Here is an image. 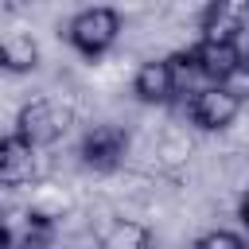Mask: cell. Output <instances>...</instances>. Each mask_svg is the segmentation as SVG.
Masks as SVG:
<instances>
[{
	"label": "cell",
	"mask_w": 249,
	"mask_h": 249,
	"mask_svg": "<svg viewBox=\"0 0 249 249\" xmlns=\"http://www.w3.org/2000/svg\"><path fill=\"white\" fill-rule=\"evenodd\" d=\"M105 249H148V230H144V226L124 222V226H117V230L109 233Z\"/></svg>",
	"instance_id": "11"
},
{
	"label": "cell",
	"mask_w": 249,
	"mask_h": 249,
	"mask_svg": "<svg viewBox=\"0 0 249 249\" xmlns=\"http://www.w3.org/2000/svg\"><path fill=\"white\" fill-rule=\"evenodd\" d=\"M0 66L12 74H27L39 66V43L27 31H8L0 39Z\"/></svg>",
	"instance_id": "9"
},
{
	"label": "cell",
	"mask_w": 249,
	"mask_h": 249,
	"mask_svg": "<svg viewBox=\"0 0 249 249\" xmlns=\"http://www.w3.org/2000/svg\"><path fill=\"white\" fill-rule=\"evenodd\" d=\"M132 93H136L144 105H167V101L175 97V89H171V74H167V62H163V58L144 62V66L136 70V78H132Z\"/></svg>",
	"instance_id": "8"
},
{
	"label": "cell",
	"mask_w": 249,
	"mask_h": 249,
	"mask_svg": "<svg viewBox=\"0 0 249 249\" xmlns=\"http://www.w3.org/2000/svg\"><path fill=\"white\" fill-rule=\"evenodd\" d=\"M187 113H191V121L202 132H222L241 113V89H233V86H206V89L191 93Z\"/></svg>",
	"instance_id": "2"
},
{
	"label": "cell",
	"mask_w": 249,
	"mask_h": 249,
	"mask_svg": "<svg viewBox=\"0 0 249 249\" xmlns=\"http://www.w3.org/2000/svg\"><path fill=\"white\" fill-rule=\"evenodd\" d=\"M0 249H16V245H12V230H8L4 222H0Z\"/></svg>",
	"instance_id": "13"
},
{
	"label": "cell",
	"mask_w": 249,
	"mask_h": 249,
	"mask_svg": "<svg viewBox=\"0 0 249 249\" xmlns=\"http://www.w3.org/2000/svg\"><path fill=\"white\" fill-rule=\"evenodd\" d=\"M117 35H121V12H117V8H105V4L82 8V12L66 23L70 47H74L78 54H86V58L105 54V51L117 43Z\"/></svg>",
	"instance_id": "1"
},
{
	"label": "cell",
	"mask_w": 249,
	"mask_h": 249,
	"mask_svg": "<svg viewBox=\"0 0 249 249\" xmlns=\"http://www.w3.org/2000/svg\"><path fill=\"white\" fill-rule=\"evenodd\" d=\"M198 31H202V43H233V47H237V35L245 31V8L218 0V4H210V8L202 12Z\"/></svg>",
	"instance_id": "7"
},
{
	"label": "cell",
	"mask_w": 249,
	"mask_h": 249,
	"mask_svg": "<svg viewBox=\"0 0 249 249\" xmlns=\"http://www.w3.org/2000/svg\"><path fill=\"white\" fill-rule=\"evenodd\" d=\"M39 171L35 148H27L16 132L0 136V187H27Z\"/></svg>",
	"instance_id": "6"
},
{
	"label": "cell",
	"mask_w": 249,
	"mask_h": 249,
	"mask_svg": "<svg viewBox=\"0 0 249 249\" xmlns=\"http://www.w3.org/2000/svg\"><path fill=\"white\" fill-rule=\"evenodd\" d=\"M191 58L206 86H230V78H237L245 70V54L233 43H198L191 51Z\"/></svg>",
	"instance_id": "4"
},
{
	"label": "cell",
	"mask_w": 249,
	"mask_h": 249,
	"mask_svg": "<svg viewBox=\"0 0 249 249\" xmlns=\"http://www.w3.org/2000/svg\"><path fill=\"white\" fill-rule=\"evenodd\" d=\"M62 128H66V124H62V117H58L54 101H47V97H35V101H27V105L19 109V117H16V136H19L27 148L54 144Z\"/></svg>",
	"instance_id": "3"
},
{
	"label": "cell",
	"mask_w": 249,
	"mask_h": 249,
	"mask_svg": "<svg viewBox=\"0 0 249 249\" xmlns=\"http://www.w3.org/2000/svg\"><path fill=\"white\" fill-rule=\"evenodd\" d=\"M167 62V74H171V89L175 93H195V82H202V74H198V66H195V58H191V51H175L171 58H163ZM206 86V82H202Z\"/></svg>",
	"instance_id": "10"
},
{
	"label": "cell",
	"mask_w": 249,
	"mask_h": 249,
	"mask_svg": "<svg viewBox=\"0 0 249 249\" xmlns=\"http://www.w3.org/2000/svg\"><path fill=\"white\" fill-rule=\"evenodd\" d=\"M128 152V132L121 124H93L82 136V163L93 171H109L124 160Z\"/></svg>",
	"instance_id": "5"
},
{
	"label": "cell",
	"mask_w": 249,
	"mask_h": 249,
	"mask_svg": "<svg viewBox=\"0 0 249 249\" xmlns=\"http://www.w3.org/2000/svg\"><path fill=\"white\" fill-rule=\"evenodd\" d=\"M195 249H245V237L233 230H210L195 241Z\"/></svg>",
	"instance_id": "12"
}]
</instances>
